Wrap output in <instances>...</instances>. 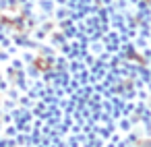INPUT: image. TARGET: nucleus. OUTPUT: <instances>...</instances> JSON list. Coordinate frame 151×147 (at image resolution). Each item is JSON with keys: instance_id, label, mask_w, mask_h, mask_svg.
Returning <instances> with one entry per match:
<instances>
[]
</instances>
